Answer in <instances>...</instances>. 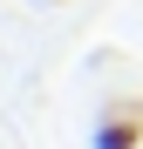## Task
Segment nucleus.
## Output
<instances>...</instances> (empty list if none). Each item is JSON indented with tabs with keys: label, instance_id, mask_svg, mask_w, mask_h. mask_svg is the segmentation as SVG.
<instances>
[{
	"label": "nucleus",
	"instance_id": "nucleus-1",
	"mask_svg": "<svg viewBox=\"0 0 143 149\" xmlns=\"http://www.w3.org/2000/svg\"><path fill=\"white\" fill-rule=\"evenodd\" d=\"M95 149H143V109H136V102L102 109V122H95Z\"/></svg>",
	"mask_w": 143,
	"mask_h": 149
}]
</instances>
